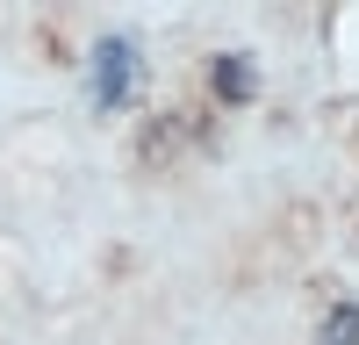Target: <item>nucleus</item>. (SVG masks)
<instances>
[{
	"instance_id": "obj_1",
	"label": "nucleus",
	"mask_w": 359,
	"mask_h": 345,
	"mask_svg": "<svg viewBox=\"0 0 359 345\" xmlns=\"http://www.w3.org/2000/svg\"><path fill=\"white\" fill-rule=\"evenodd\" d=\"M144 86V58L130 36H101L94 43V65H86V94H94V108H130Z\"/></svg>"
},
{
	"instance_id": "obj_2",
	"label": "nucleus",
	"mask_w": 359,
	"mask_h": 345,
	"mask_svg": "<svg viewBox=\"0 0 359 345\" xmlns=\"http://www.w3.org/2000/svg\"><path fill=\"white\" fill-rule=\"evenodd\" d=\"M252 86H259V79H252L245 58H216V94H223V101H245Z\"/></svg>"
},
{
	"instance_id": "obj_3",
	"label": "nucleus",
	"mask_w": 359,
	"mask_h": 345,
	"mask_svg": "<svg viewBox=\"0 0 359 345\" xmlns=\"http://www.w3.org/2000/svg\"><path fill=\"white\" fill-rule=\"evenodd\" d=\"M316 345H359V309L345 302V309H331V324H323V338Z\"/></svg>"
}]
</instances>
